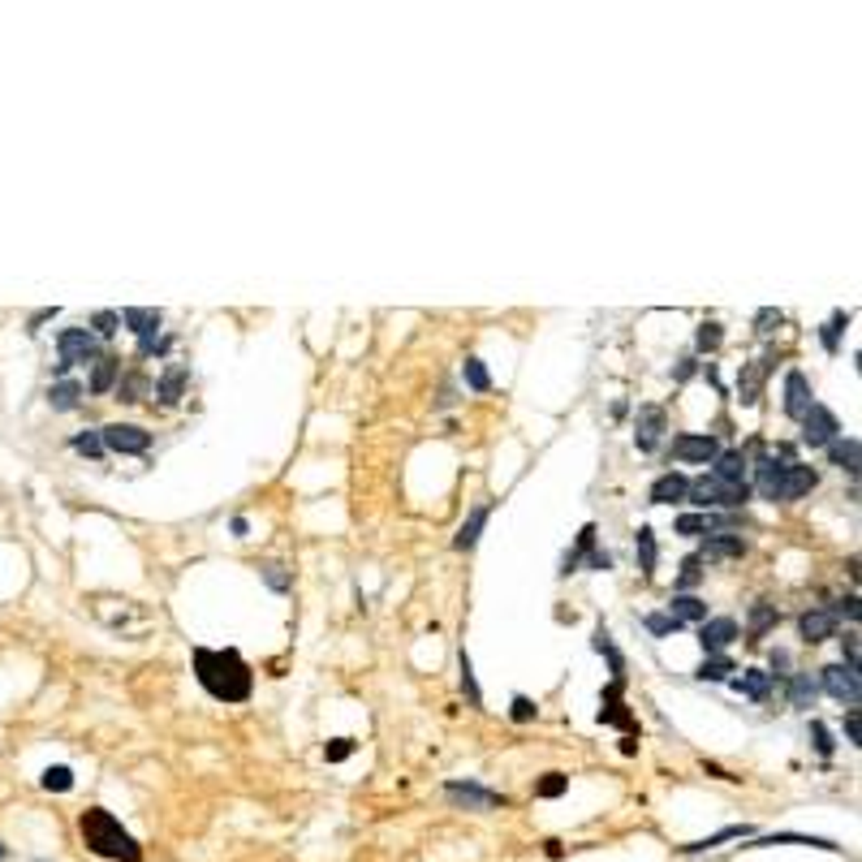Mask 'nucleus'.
Wrapping results in <instances>:
<instances>
[{
    "mask_svg": "<svg viewBox=\"0 0 862 862\" xmlns=\"http://www.w3.org/2000/svg\"><path fill=\"white\" fill-rule=\"evenodd\" d=\"M195 677L212 698L220 703H246L255 690V673L233 647H195Z\"/></svg>",
    "mask_w": 862,
    "mask_h": 862,
    "instance_id": "nucleus-1",
    "label": "nucleus"
},
{
    "mask_svg": "<svg viewBox=\"0 0 862 862\" xmlns=\"http://www.w3.org/2000/svg\"><path fill=\"white\" fill-rule=\"evenodd\" d=\"M78 832H82V845L91 854H100L108 862H142V845L134 841L130 832L121 828V820L104 806H91L78 815Z\"/></svg>",
    "mask_w": 862,
    "mask_h": 862,
    "instance_id": "nucleus-2",
    "label": "nucleus"
},
{
    "mask_svg": "<svg viewBox=\"0 0 862 862\" xmlns=\"http://www.w3.org/2000/svg\"><path fill=\"white\" fill-rule=\"evenodd\" d=\"M686 500H695L698 509H742L750 500V483H720L712 474H698L686 488Z\"/></svg>",
    "mask_w": 862,
    "mask_h": 862,
    "instance_id": "nucleus-3",
    "label": "nucleus"
},
{
    "mask_svg": "<svg viewBox=\"0 0 862 862\" xmlns=\"http://www.w3.org/2000/svg\"><path fill=\"white\" fill-rule=\"evenodd\" d=\"M57 350H61L57 375H65L73 363H91V358H100V341H96V332H87V328H61V332H57Z\"/></svg>",
    "mask_w": 862,
    "mask_h": 862,
    "instance_id": "nucleus-4",
    "label": "nucleus"
},
{
    "mask_svg": "<svg viewBox=\"0 0 862 862\" xmlns=\"http://www.w3.org/2000/svg\"><path fill=\"white\" fill-rule=\"evenodd\" d=\"M797 423H802V444H806V449H828L832 440L841 435L836 414H832L828 405H820V401H811V410H806Z\"/></svg>",
    "mask_w": 862,
    "mask_h": 862,
    "instance_id": "nucleus-5",
    "label": "nucleus"
},
{
    "mask_svg": "<svg viewBox=\"0 0 862 862\" xmlns=\"http://www.w3.org/2000/svg\"><path fill=\"white\" fill-rule=\"evenodd\" d=\"M820 681H824V690H828L832 698L858 707V698H862L858 668H850V664H828V668H820Z\"/></svg>",
    "mask_w": 862,
    "mask_h": 862,
    "instance_id": "nucleus-6",
    "label": "nucleus"
},
{
    "mask_svg": "<svg viewBox=\"0 0 862 862\" xmlns=\"http://www.w3.org/2000/svg\"><path fill=\"white\" fill-rule=\"evenodd\" d=\"M444 797H449L453 806H466V811H492V806H504V794H492V789H483V785H474V781H449V785H444Z\"/></svg>",
    "mask_w": 862,
    "mask_h": 862,
    "instance_id": "nucleus-7",
    "label": "nucleus"
},
{
    "mask_svg": "<svg viewBox=\"0 0 862 862\" xmlns=\"http://www.w3.org/2000/svg\"><path fill=\"white\" fill-rule=\"evenodd\" d=\"M599 725H617V729H626L634 737V716L626 712V681H608L604 686V695H599Z\"/></svg>",
    "mask_w": 862,
    "mask_h": 862,
    "instance_id": "nucleus-8",
    "label": "nucleus"
},
{
    "mask_svg": "<svg viewBox=\"0 0 862 862\" xmlns=\"http://www.w3.org/2000/svg\"><path fill=\"white\" fill-rule=\"evenodd\" d=\"M100 440L112 453H147L151 449V431L134 427V423H108V427H100Z\"/></svg>",
    "mask_w": 862,
    "mask_h": 862,
    "instance_id": "nucleus-9",
    "label": "nucleus"
},
{
    "mask_svg": "<svg viewBox=\"0 0 862 862\" xmlns=\"http://www.w3.org/2000/svg\"><path fill=\"white\" fill-rule=\"evenodd\" d=\"M720 453V440L716 435H677L673 440V458L686 466H712Z\"/></svg>",
    "mask_w": 862,
    "mask_h": 862,
    "instance_id": "nucleus-10",
    "label": "nucleus"
},
{
    "mask_svg": "<svg viewBox=\"0 0 862 862\" xmlns=\"http://www.w3.org/2000/svg\"><path fill=\"white\" fill-rule=\"evenodd\" d=\"M664 431H668V414H664L660 405H643L638 419H634V444H638V453H651L660 444Z\"/></svg>",
    "mask_w": 862,
    "mask_h": 862,
    "instance_id": "nucleus-11",
    "label": "nucleus"
},
{
    "mask_svg": "<svg viewBox=\"0 0 862 862\" xmlns=\"http://www.w3.org/2000/svg\"><path fill=\"white\" fill-rule=\"evenodd\" d=\"M767 371H772V358H755V363H742L737 371V401L750 410V405H759L763 397V380H767Z\"/></svg>",
    "mask_w": 862,
    "mask_h": 862,
    "instance_id": "nucleus-12",
    "label": "nucleus"
},
{
    "mask_svg": "<svg viewBox=\"0 0 862 862\" xmlns=\"http://www.w3.org/2000/svg\"><path fill=\"white\" fill-rule=\"evenodd\" d=\"M785 470H789V449H776V458H763V462L755 466V492L767 496V500H776Z\"/></svg>",
    "mask_w": 862,
    "mask_h": 862,
    "instance_id": "nucleus-13",
    "label": "nucleus"
},
{
    "mask_svg": "<svg viewBox=\"0 0 862 862\" xmlns=\"http://www.w3.org/2000/svg\"><path fill=\"white\" fill-rule=\"evenodd\" d=\"M729 643H737V621H733V617H712V621L698 626V647H703L707 656H720Z\"/></svg>",
    "mask_w": 862,
    "mask_h": 862,
    "instance_id": "nucleus-14",
    "label": "nucleus"
},
{
    "mask_svg": "<svg viewBox=\"0 0 862 862\" xmlns=\"http://www.w3.org/2000/svg\"><path fill=\"white\" fill-rule=\"evenodd\" d=\"M815 483H820V470H815V466L789 462L785 479H781V492H776V500H802V496H811V492H815Z\"/></svg>",
    "mask_w": 862,
    "mask_h": 862,
    "instance_id": "nucleus-15",
    "label": "nucleus"
},
{
    "mask_svg": "<svg viewBox=\"0 0 862 862\" xmlns=\"http://www.w3.org/2000/svg\"><path fill=\"white\" fill-rule=\"evenodd\" d=\"M746 552V539L737 531H712L703 539V552L698 557H712V561H733V557H742Z\"/></svg>",
    "mask_w": 862,
    "mask_h": 862,
    "instance_id": "nucleus-16",
    "label": "nucleus"
},
{
    "mask_svg": "<svg viewBox=\"0 0 862 862\" xmlns=\"http://www.w3.org/2000/svg\"><path fill=\"white\" fill-rule=\"evenodd\" d=\"M797 630H802V638H806V643H828V638H836V617H832V608L802 612Z\"/></svg>",
    "mask_w": 862,
    "mask_h": 862,
    "instance_id": "nucleus-17",
    "label": "nucleus"
},
{
    "mask_svg": "<svg viewBox=\"0 0 862 862\" xmlns=\"http://www.w3.org/2000/svg\"><path fill=\"white\" fill-rule=\"evenodd\" d=\"M811 410V380L802 371H789L785 375V414L789 419H802Z\"/></svg>",
    "mask_w": 862,
    "mask_h": 862,
    "instance_id": "nucleus-18",
    "label": "nucleus"
},
{
    "mask_svg": "<svg viewBox=\"0 0 862 862\" xmlns=\"http://www.w3.org/2000/svg\"><path fill=\"white\" fill-rule=\"evenodd\" d=\"M746 453L742 449H720L716 453V462H712V479H720V483H746Z\"/></svg>",
    "mask_w": 862,
    "mask_h": 862,
    "instance_id": "nucleus-19",
    "label": "nucleus"
},
{
    "mask_svg": "<svg viewBox=\"0 0 862 862\" xmlns=\"http://www.w3.org/2000/svg\"><path fill=\"white\" fill-rule=\"evenodd\" d=\"M121 324H126V328H130L134 336L142 341V336H156V332H160V324H165V315H160L156 306H130V311L121 315Z\"/></svg>",
    "mask_w": 862,
    "mask_h": 862,
    "instance_id": "nucleus-20",
    "label": "nucleus"
},
{
    "mask_svg": "<svg viewBox=\"0 0 862 862\" xmlns=\"http://www.w3.org/2000/svg\"><path fill=\"white\" fill-rule=\"evenodd\" d=\"M686 488H690V479H686L681 470H668V474H660V479L651 483V504H673V500H686Z\"/></svg>",
    "mask_w": 862,
    "mask_h": 862,
    "instance_id": "nucleus-21",
    "label": "nucleus"
},
{
    "mask_svg": "<svg viewBox=\"0 0 862 862\" xmlns=\"http://www.w3.org/2000/svg\"><path fill=\"white\" fill-rule=\"evenodd\" d=\"M488 518H492V504H479V509H474V513L462 522V531L453 535V548H458V552H470V548L479 543L483 527H488Z\"/></svg>",
    "mask_w": 862,
    "mask_h": 862,
    "instance_id": "nucleus-22",
    "label": "nucleus"
},
{
    "mask_svg": "<svg viewBox=\"0 0 862 862\" xmlns=\"http://www.w3.org/2000/svg\"><path fill=\"white\" fill-rule=\"evenodd\" d=\"M186 380H190V371H186V366H168L165 375L156 380V401H160V405H177V401H181V389H186Z\"/></svg>",
    "mask_w": 862,
    "mask_h": 862,
    "instance_id": "nucleus-23",
    "label": "nucleus"
},
{
    "mask_svg": "<svg viewBox=\"0 0 862 862\" xmlns=\"http://www.w3.org/2000/svg\"><path fill=\"white\" fill-rule=\"evenodd\" d=\"M737 695H746V698H755V703H763L767 698V690H772V677L763 673V668H742V677H733L729 681Z\"/></svg>",
    "mask_w": 862,
    "mask_h": 862,
    "instance_id": "nucleus-24",
    "label": "nucleus"
},
{
    "mask_svg": "<svg viewBox=\"0 0 862 862\" xmlns=\"http://www.w3.org/2000/svg\"><path fill=\"white\" fill-rule=\"evenodd\" d=\"M48 405H52L57 414L78 410V405H82V384H78V380H57V384L48 389Z\"/></svg>",
    "mask_w": 862,
    "mask_h": 862,
    "instance_id": "nucleus-25",
    "label": "nucleus"
},
{
    "mask_svg": "<svg viewBox=\"0 0 862 862\" xmlns=\"http://www.w3.org/2000/svg\"><path fill=\"white\" fill-rule=\"evenodd\" d=\"M767 845H815V850H841L836 841H824V836H802V832H772V836H759L755 850H767Z\"/></svg>",
    "mask_w": 862,
    "mask_h": 862,
    "instance_id": "nucleus-26",
    "label": "nucleus"
},
{
    "mask_svg": "<svg viewBox=\"0 0 862 862\" xmlns=\"http://www.w3.org/2000/svg\"><path fill=\"white\" fill-rule=\"evenodd\" d=\"M828 458H832V466H841L845 474L858 479V440L854 435H836L828 444Z\"/></svg>",
    "mask_w": 862,
    "mask_h": 862,
    "instance_id": "nucleus-27",
    "label": "nucleus"
},
{
    "mask_svg": "<svg viewBox=\"0 0 862 862\" xmlns=\"http://www.w3.org/2000/svg\"><path fill=\"white\" fill-rule=\"evenodd\" d=\"M755 828H746V824H729V828L712 832V836H703V841H690V845H681V854H707V850H716V845H725V841H742V836H750Z\"/></svg>",
    "mask_w": 862,
    "mask_h": 862,
    "instance_id": "nucleus-28",
    "label": "nucleus"
},
{
    "mask_svg": "<svg viewBox=\"0 0 862 862\" xmlns=\"http://www.w3.org/2000/svg\"><path fill=\"white\" fill-rule=\"evenodd\" d=\"M668 617L681 621V626H686V621H698V626H703V621H707V604H703L698 596H673L668 599Z\"/></svg>",
    "mask_w": 862,
    "mask_h": 862,
    "instance_id": "nucleus-29",
    "label": "nucleus"
},
{
    "mask_svg": "<svg viewBox=\"0 0 862 862\" xmlns=\"http://www.w3.org/2000/svg\"><path fill=\"white\" fill-rule=\"evenodd\" d=\"M673 531L677 535H712V531H725V518H716V513H681V518L673 522Z\"/></svg>",
    "mask_w": 862,
    "mask_h": 862,
    "instance_id": "nucleus-30",
    "label": "nucleus"
},
{
    "mask_svg": "<svg viewBox=\"0 0 862 862\" xmlns=\"http://www.w3.org/2000/svg\"><path fill=\"white\" fill-rule=\"evenodd\" d=\"M591 643H596V651H599V656H608V668H612V681H626V660H621V651L612 647V634H608V626H604V621H599V626H596V638H591Z\"/></svg>",
    "mask_w": 862,
    "mask_h": 862,
    "instance_id": "nucleus-31",
    "label": "nucleus"
},
{
    "mask_svg": "<svg viewBox=\"0 0 862 862\" xmlns=\"http://www.w3.org/2000/svg\"><path fill=\"white\" fill-rule=\"evenodd\" d=\"M634 557H638L643 578L656 573V531H651V527H638V535H634Z\"/></svg>",
    "mask_w": 862,
    "mask_h": 862,
    "instance_id": "nucleus-32",
    "label": "nucleus"
},
{
    "mask_svg": "<svg viewBox=\"0 0 862 862\" xmlns=\"http://www.w3.org/2000/svg\"><path fill=\"white\" fill-rule=\"evenodd\" d=\"M587 552H596V527H591V522H587V527H582V535H578V548L561 557V573H573V569L582 565V557H587Z\"/></svg>",
    "mask_w": 862,
    "mask_h": 862,
    "instance_id": "nucleus-33",
    "label": "nucleus"
},
{
    "mask_svg": "<svg viewBox=\"0 0 862 862\" xmlns=\"http://www.w3.org/2000/svg\"><path fill=\"white\" fill-rule=\"evenodd\" d=\"M117 371H121V358H96V371H91V393H108L117 384Z\"/></svg>",
    "mask_w": 862,
    "mask_h": 862,
    "instance_id": "nucleus-34",
    "label": "nucleus"
},
{
    "mask_svg": "<svg viewBox=\"0 0 862 862\" xmlns=\"http://www.w3.org/2000/svg\"><path fill=\"white\" fill-rule=\"evenodd\" d=\"M698 582H703V557L695 552V557H686V561H681V573H677V596H690Z\"/></svg>",
    "mask_w": 862,
    "mask_h": 862,
    "instance_id": "nucleus-35",
    "label": "nucleus"
},
{
    "mask_svg": "<svg viewBox=\"0 0 862 862\" xmlns=\"http://www.w3.org/2000/svg\"><path fill=\"white\" fill-rule=\"evenodd\" d=\"M729 673H737L733 668V660H725V656H707V660L698 664V681H729Z\"/></svg>",
    "mask_w": 862,
    "mask_h": 862,
    "instance_id": "nucleus-36",
    "label": "nucleus"
},
{
    "mask_svg": "<svg viewBox=\"0 0 862 862\" xmlns=\"http://www.w3.org/2000/svg\"><path fill=\"white\" fill-rule=\"evenodd\" d=\"M462 380H466V389H474V393H488V389H492V375H488L483 358H466Z\"/></svg>",
    "mask_w": 862,
    "mask_h": 862,
    "instance_id": "nucleus-37",
    "label": "nucleus"
},
{
    "mask_svg": "<svg viewBox=\"0 0 862 862\" xmlns=\"http://www.w3.org/2000/svg\"><path fill=\"white\" fill-rule=\"evenodd\" d=\"M720 341H725V328L712 319V324H698V332H695V350L698 354H716L720 350Z\"/></svg>",
    "mask_w": 862,
    "mask_h": 862,
    "instance_id": "nucleus-38",
    "label": "nucleus"
},
{
    "mask_svg": "<svg viewBox=\"0 0 862 862\" xmlns=\"http://www.w3.org/2000/svg\"><path fill=\"white\" fill-rule=\"evenodd\" d=\"M43 789H48V794H69V789H73V772H69L65 763L43 767Z\"/></svg>",
    "mask_w": 862,
    "mask_h": 862,
    "instance_id": "nucleus-39",
    "label": "nucleus"
},
{
    "mask_svg": "<svg viewBox=\"0 0 862 862\" xmlns=\"http://www.w3.org/2000/svg\"><path fill=\"white\" fill-rule=\"evenodd\" d=\"M458 668H462V690L466 698H470V707H483V690H479V681H474V664H470V656H458Z\"/></svg>",
    "mask_w": 862,
    "mask_h": 862,
    "instance_id": "nucleus-40",
    "label": "nucleus"
},
{
    "mask_svg": "<svg viewBox=\"0 0 862 862\" xmlns=\"http://www.w3.org/2000/svg\"><path fill=\"white\" fill-rule=\"evenodd\" d=\"M845 328H850V315H845V311H836L828 324H824V332H820V336H824V350H828V354H836V350H841V332H845Z\"/></svg>",
    "mask_w": 862,
    "mask_h": 862,
    "instance_id": "nucleus-41",
    "label": "nucleus"
},
{
    "mask_svg": "<svg viewBox=\"0 0 862 862\" xmlns=\"http://www.w3.org/2000/svg\"><path fill=\"white\" fill-rule=\"evenodd\" d=\"M815 695H820V686H815L806 673L789 681V698H794V707H811V703H815Z\"/></svg>",
    "mask_w": 862,
    "mask_h": 862,
    "instance_id": "nucleus-42",
    "label": "nucleus"
},
{
    "mask_svg": "<svg viewBox=\"0 0 862 862\" xmlns=\"http://www.w3.org/2000/svg\"><path fill=\"white\" fill-rule=\"evenodd\" d=\"M73 453H82V458H104V440H100V431H78L73 440Z\"/></svg>",
    "mask_w": 862,
    "mask_h": 862,
    "instance_id": "nucleus-43",
    "label": "nucleus"
},
{
    "mask_svg": "<svg viewBox=\"0 0 862 862\" xmlns=\"http://www.w3.org/2000/svg\"><path fill=\"white\" fill-rule=\"evenodd\" d=\"M147 389H151V384H147V375H138V371H134V375H126V380H121L117 397L126 401V405H134V401H142V393H147Z\"/></svg>",
    "mask_w": 862,
    "mask_h": 862,
    "instance_id": "nucleus-44",
    "label": "nucleus"
},
{
    "mask_svg": "<svg viewBox=\"0 0 862 862\" xmlns=\"http://www.w3.org/2000/svg\"><path fill=\"white\" fill-rule=\"evenodd\" d=\"M811 746H815L820 759H832V746H836V742H832V733H828L824 720H811Z\"/></svg>",
    "mask_w": 862,
    "mask_h": 862,
    "instance_id": "nucleus-45",
    "label": "nucleus"
},
{
    "mask_svg": "<svg viewBox=\"0 0 862 862\" xmlns=\"http://www.w3.org/2000/svg\"><path fill=\"white\" fill-rule=\"evenodd\" d=\"M767 626H776V608L772 604H755L750 608V638H759Z\"/></svg>",
    "mask_w": 862,
    "mask_h": 862,
    "instance_id": "nucleus-46",
    "label": "nucleus"
},
{
    "mask_svg": "<svg viewBox=\"0 0 862 862\" xmlns=\"http://www.w3.org/2000/svg\"><path fill=\"white\" fill-rule=\"evenodd\" d=\"M565 789H569V776H565V772H548V776L535 785V794L539 797H561Z\"/></svg>",
    "mask_w": 862,
    "mask_h": 862,
    "instance_id": "nucleus-47",
    "label": "nucleus"
},
{
    "mask_svg": "<svg viewBox=\"0 0 862 862\" xmlns=\"http://www.w3.org/2000/svg\"><path fill=\"white\" fill-rule=\"evenodd\" d=\"M781 324H785V315H781L776 306H763L759 315H755V332H759V336H772Z\"/></svg>",
    "mask_w": 862,
    "mask_h": 862,
    "instance_id": "nucleus-48",
    "label": "nucleus"
},
{
    "mask_svg": "<svg viewBox=\"0 0 862 862\" xmlns=\"http://www.w3.org/2000/svg\"><path fill=\"white\" fill-rule=\"evenodd\" d=\"M647 630L656 634V638H668V634L681 630V621H673L668 612H651V617H647Z\"/></svg>",
    "mask_w": 862,
    "mask_h": 862,
    "instance_id": "nucleus-49",
    "label": "nucleus"
},
{
    "mask_svg": "<svg viewBox=\"0 0 862 862\" xmlns=\"http://www.w3.org/2000/svg\"><path fill=\"white\" fill-rule=\"evenodd\" d=\"M91 328L100 332V336H112V332L121 328V315H117V311H96V315H91Z\"/></svg>",
    "mask_w": 862,
    "mask_h": 862,
    "instance_id": "nucleus-50",
    "label": "nucleus"
},
{
    "mask_svg": "<svg viewBox=\"0 0 862 862\" xmlns=\"http://www.w3.org/2000/svg\"><path fill=\"white\" fill-rule=\"evenodd\" d=\"M264 582L272 587V591H289V573H285V565L267 561L264 565Z\"/></svg>",
    "mask_w": 862,
    "mask_h": 862,
    "instance_id": "nucleus-51",
    "label": "nucleus"
},
{
    "mask_svg": "<svg viewBox=\"0 0 862 862\" xmlns=\"http://www.w3.org/2000/svg\"><path fill=\"white\" fill-rule=\"evenodd\" d=\"M509 716H513L518 725H531V720H535V703L527 695H513V712H509Z\"/></svg>",
    "mask_w": 862,
    "mask_h": 862,
    "instance_id": "nucleus-52",
    "label": "nucleus"
},
{
    "mask_svg": "<svg viewBox=\"0 0 862 862\" xmlns=\"http://www.w3.org/2000/svg\"><path fill=\"white\" fill-rule=\"evenodd\" d=\"M841 651H845V664H850V668H858V656H862V651H858V630H850L845 638H841Z\"/></svg>",
    "mask_w": 862,
    "mask_h": 862,
    "instance_id": "nucleus-53",
    "label": "nucleus"
},
{
    "mask_svg": "<svg viewBox=\"0 0 862 862\" xmlns=\"http://www.w3.org/2000/svg\"><path fill=\"white\" fill-rule=\"evenodd\" d=\"M324 755H328V763L350 759V755H354V742H350V737H336V742H332V746H328V750H324Z\"/></svg>",
    "mask_w": 862,
    "mask_h": 862,
    "instance_id": "nucleus-54",
    "label": "nucleus"
},
{
    "mask_svg": "<svg viewBox=\"0 0 862 862\" xmlns=\"http://www.w3.org/2000/svg\"><path fill=\"white\" fill-rule=\"evenodd\" d=\"M845 737H850L854 746L862 742V716H858V707H850V712H845Z\"/></svg>",
    "mask_w": 862,
    "mask_h": 862,
    "instance_id": "nucleus-55",
    "label": "nucleus"
},
{
    "mask_svg": "<svg viewBox=\"0 0 862 862\" xmlns=\"http://www.w3.org/2000/svg\"><path fill=\"white\" fill-rule=\"evenodd\" d=\"M832 617H850V621H858V617H862V608H858V596L841 599V604H836V612H832Z\"/></svg>",
    "mask_w": 862,
    "mask_h": 862,
    "instance_id": "nucleus-56",
    "label": "nucleus"
},
{
    "mask_svg": "<svg viewBox=\"0 0 862 862\" xmlns=\"http://www.w3.org/2000/svg\"><path fill=\"white\" fill-rule=\"evenodd\" d=\"M767 664H772V673H781V677H785V673H789V651H781V647H776V651L767 656ZM772 673H767V677H772Z\"/></svg>",
    "mask_w": 862,
    "mask_h": 862,
    "instance_id": "nucleus-57",
    "label": "nucleus"
},
{
    "mask_svg": "<svg viewBox=\"0 0 862 862\" xmlns=\"http://www.w3.org/2000/svg\"><path fill=\"white\" fill-rule=\"evenodd\" d=\"M695 371H698V363H695V358H681V363L673 366V380H677V384H686V380H690Z\"/></svg>",
    "mask_w": 862,
    "mask_h": 862,
    "instance_id": "nucleus-58",
    "label": "nucleus"
},
{
    "mask_svg": "<svg viewBox=\"0 0 862 862\" xmlns=\"http://www.w3.org/2000/svg\"><path fill=\"white\" fill-rule=\"evenodd\" d=\"M4 854H9V850H4V845H0V858H4Z\"/></svg>",
    "mask_w": 862,
    "mask_h": 862,
    "instance_id": "nucleus-59",
    "label": "nucleus"
}]
</instances>
